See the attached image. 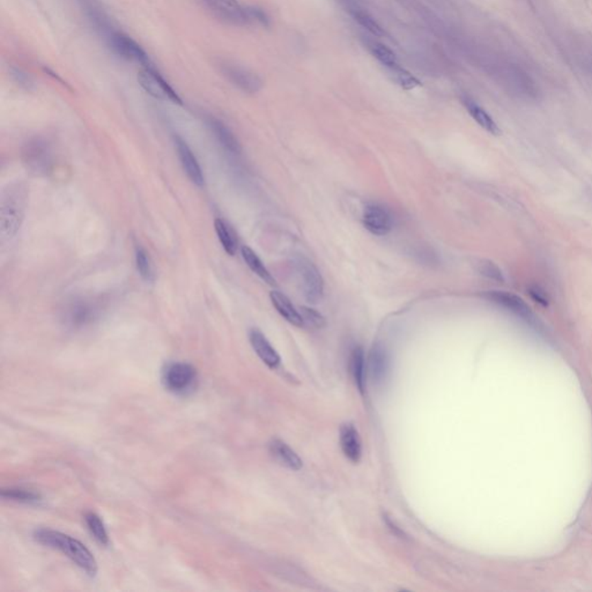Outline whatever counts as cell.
I'll use <instances>...</instances> for the list:
<instances>
[{"instance_id": "9a60e30c", "label": "cell", "mask_w": 592, "mask_h": 592, "mask_svg": "<svg viewBox=\"0 0 592 592\" xmlns=\"http://www.w3.org/2000/svg\"><path fill=\"white\" fill-rule=\"evenodd\" d=\"M341 447L343 455L352 463H358L361 460L363 447L360 440L359 433L352 423L341 426Z\"/></svg>"}, {"instance_id": "8fae6325", "label": "cell", "mask_w": 592, "mask_h": 592, "mask_svg": "<svg viewBox=\"0 0 592 592\" xmlns=\"http://www.w3.org/2000/svg\"><path fill=\"white\" fill-rule=\"evenodd\" d=\"M482 297L489 300V302L495 303L502 308L507 309L509 312H513L515 315L520 316L522 319L529 321L533 319V312L530 307L520 299V296L515 294L501 292V290H487L482 293Z\"/></svg>"}, {"instance_id": "7a4b0ae2", "label": "cell", "mask_w": 592, "mask_h": 592, "mask_svg": "<svg viewBox=\"0 0 592 592\" xmlns=\"http://www.w3.org/2000/svg\"><path fill=\"white\" fill-rule=\"evenodd\" d=\"M28 190L23 182L11 183L4 189L0 202V235L1 242L16 237L25 219Z\"/></svg>"}, {"instance_id": "ac0fdd59", "label": "cell", "mask_w": 592, "mask_h": 592, "mask_svg": "<svg viewBox=\"0 0 592 592\" xmlns=\"http://www.w3.org/2000/svg\"><path fill=\"white\" fill-rule=\"evenodd\" d=\"M94 317V308L84 301L71 303L65 310V321L72 328H82L89 324Z\"/></svg>"}, {"instance_id": "d590c367", "label": "cell", "mask_w": 592, "mask_h": 592, "mask_svg": "<svg viewBox=\"0 0 592 592\" xmlns=\"http://www.w3.org/2000/svg\"><path fill=\"white\" fill-rule=\"evenodd\" d=\"M385 522H387V526H390V529L392 530V533H394V535H398L400 538H403L404 531H402L397 525H394V524L392 523V520H389L387 516H385Z\"/></svg>"}, {"instance_id": "83f0119b", "label": "cell", "mask_w": 592, "mask_h": 592, "mask_svg": "<svg viewBox=\"0 0 592 592\" xmlns=\"http://www.w3.org/2000/svg\"><path fill=\"white\" fill-rule=\"evenodd\" d=\"M389 73L392 78V81L405 91H412L422 86L421 81L416 76H413L412 73L409 72L400 65L394 69H389Z\"/></svg>"}, {"instance_id": "d6a6232c", "label": "cell", "mask_w": 592, "mask_h": 592, "mask_svg": "<svg viewBox=\"0 0 592 592\" xmlns=\"http://www.w3.org/2000/svg\"><path fill=\"white\" fill-rule=\"evenodd\" d=\"M10 76L12 78L13 81L19 86L20 89L28 91H33L35 89V82L32 76H29V73L25 72V71L20 69V67H11Z\"/></svg>"}, {"instance_id": "ffe728a7", "label": "cell", "mask_w": 592, "mask_h": 592, "mask_svg": "<svg viewBox=\"0 0 592 592\" xmlns=\"http://www.w3.org/2000/svg\"><path fill=\"white\" fill-rule=\"evenodd\" d=\"M387 370H389V359H387V351L377 343L372 347L370 355H369V372L375 383H382L387 377Z\"/></svg>"}, {"instance_id": "2e32d148", "label": "cell", "mask_w": 592, "mask_h": 592, "mask_svg": "<svg viewBox=\"0 0 592 592\" xmlns=\"http://www.w3.org/2000/svg\"><path fill=\"white\" fill-rule=\"evenodd\" d=\"M270 452L278 463L287 469L299 471L302 469L303 462L295 451L281 440H273L270 443Z\"/></svg>"}, {"instance_id": "d6986e66", "label": "cell", "mask_w": 592, "mask_h": 592, "mask_svg": "<svg viewBox=\"0 0 592 592\" xmlns=\"http://www.w3.org/2000/svg\"><path fill=\"white\" fill-rule=\"evenodd\" d=\"M270 299H271L274 308L277 309V312L287 321H290V324L295 325V326H303L301 314L296 310L293 303L290 302V300L285 294L274 290L270 294Z\"/></svg>"}, {"instance_id": "3957f363", "label": "cell", "mask_w": 592, "mask_h": 592, "mask_svg": "<svg viewBox=\"0 0 592 592\" xmlns=\"http://www.w3.org/2000/svg\"><path fill=\"white\" fill-rule=\"evenodd\" d=\"M23 161L25 168L36 176H47L52 171L54 155L45 139L33 138L23 148Z\"/></svg>"}, {"instance_id": "e575fe53", "label": "cell", "mask_w": 592, "mask_h": 592, "mask_svg": "<svg viewBox=\"0 0 592 592\" xmlns=\"http://www.w3.org/2000/svg\"><path fill=\"white\" fill-rule=\"evenodd\" d=\"M529 294L535 302L540 303L542 306H548V296L545 290H542L540 287L533 286L529 288Z\"/></svg>"}, {"instance_id": "9c48e42d", "label": "cell", "mask_w": 592, "mask_h": 592, "mask_svg": "<svg viewBox=\"0 0 592 592\" xmlns=\"http://www.w3.org/2000/svg\"><path fill=\"white\" fill-rule=\"evenodd\" d=\"M299 271L302 280L303 295L307 301L312 304L321 302L324 295V280L319 268L312 262L303 259L299 263Z\"/></svg>"}, {"instance_id": "6da1fadb", "label": "cell", "mask_w": 592, "mask_h": 592, "mask_svg": "<svg viewBox=\"0 0 592 592\" xmlns=\"http://www.w3.org/2000/svg\"><path fill=\"white\" fill-rule=\"evenodd\" d=\"M34 539L41 545L62 552L89 576H95L98 573L96 559L78 539L51 529L36 530Z\"/></svg>"}, {"instance_id": "f546056e", "label": "cell", "mask_w": 592, "mask_h": 592, "mask_svg": "<svg viewBox=\"0 0 592 592\" xmlns=\"http://www.w3.org/2000/svg\"><path fill=\"white\" fill-rule=\"evenodd\" d=\"M136 265L140 277L147 283L155 280L154 268L147 251L140 246H136Z\"/></svg>"}, {"instance_id": "e0dca14e", "label": "cell", "mask_w": 592, "mask_h": 592, "mask_svg": "<svg viewBox=\"0 0 592 592\" xmlns=\"http://www.w3.org/2000/svg\"><path fill=\"white\" fill-rule=\"evenodd\" d=\"M462 103L467 109L469 116L472 117L473 120H476V123L479 126H482V129L491 133L493 136H499L500 135V129H499L498 124L495 123V120L491 118V115L480 107L476 101H473L472 98L469 96H463L462 98Z\"/></svg>"}, {"instance_id": "5b68a950", "label": "cell", "mask_w": 592, "mask_h": 592, "mask_svg": "<svg viewBox=\"0 0 592 592\" xmlns=\"http://www.w3.org/2000/svg\"><path fill=\"white\" fill-rule=\"evenodd\" d=\"M138 82L142 89L153 98L182 106L183 101L180 95L177 94L176 91L169 85V82L161 76L154 65L142 67L140 69L138 72Z\"/></svg>"}, {"instance_id": "836d02e7", "label": "cell", "mask_w": 592, "mask_h": 592, "mask_svg": "<svg viewBox=\"0 0 592 592\" xmlns=\"http://www.w3.org/2000/svg\"><path fill=\"white\" fill-rule=\"evenodd\" d=\"M246 16L249 19L250 25H259L263 27H268L271 25V19L268 16L266 11L263 10L262 7L258 6H246Z\"/></svg>"}, {"instance_id": "30bf717a", "label": "cell", "mask_w": 592, "mask_h": 592, "mask_svg": "<svg viewBox=\"0 0 592 592\" xmlns=\"http://www.w3.org/2000/svg\"><path fill=\"white\" fill-rule=\"evenodd\" d=\"M363 220L365 229L376 237H385L394 227V219L390 212L378 204L365 207Z\"/></svg>"}, {"instance_id": "1f68e13d", "label": "cell", "mask_w": 592, "mask_h": 592, "mask_svg": "<svg viewBox=\"0 0 592 592\" xmlns=\"http://www.w3.org/2000/svg\"><path fill=\"white\" fill-rule=\"evenodd\" d=\"M477 271L484 277L491 279V280L500 281V283L504 281L503 273H502L498 265L491 262V261H487V259L479 261L478 264H477Z\"/></svg>"}, {"instance_id": "cb8c5ba5", "label": "cell", "mask_w": 592, "mask_h": 592, "mask_svg": "<svg viewBox=\"0 0 592 592\" xmlns=\"http://www.w3.org/2000/svg\"><path fill=\"white\" fill-rule=\"evenodd\" d=\"M241 254H242L243 259H244V262L246 264L249 266L250 270H251L256 275H258L263 281H265L266 284L268 285H274L275 284V280H274V278L272 277V274L270 273L266 266L263 264L262 261L259 258L257 254H256L254 250L250 249L249 246H242V249H241Z\"/></svg>"}, {"instance_id": "52a82bcc", "label": "cell", "mask_w": 592, "mask_h": 592, "mask_svg": "<svg viewBox=\"0 0 592 592\" xmlns=\"http://www.w3.org/2000/svg\"><path fill=\"white\" fill-rule=\"evenodd\" d=\"M219 69L232 85L246 94H256L263 89V80L255 72L239 64L222 60L219 63Z\"/></svg>"}, {"instance_id": "277c9868", "label": "cell", "mask_w": 592, "mask_h": 592, "mask_svg": "<svg viewBox=\"0 0 592 592\" xmlns=\"http://www.w3.org/2000/svg\"><path fill=\"white\" fill-rule=\"evenodd\" d=\"M197 370L186 363H171L162 370V385L175 394H186L197 383Z\"/></svg>"}, {"instance_id": "44dd1931", "label": "cell", "mask_w": 592, "mask_h": 592, "mask_svg": "<svg viewBox=\"0 0 592 592\" xmlns=\"http://www.w3.org/2000/svg\"><path fill=\"white\" fill-rule=\"evenodd\" d=\"M207 123L210 129L212 130V132L215 133L217 142H220L221 145L224 146L230 153L239 154L241 152V146L237 142V137L234 136V133L228 129L227 126L224 125L221 120L212 118V117L208 118Z\"/></svg>"}, {"instance_id": "7c38bea8", "label": "cell", "mask_w": 592, "mask_h": 592, "mask_svg": "<svg viewBox=\"0 0 592 592\" xmlns=\"http://www.w3.org/2000/svg\"><path fill=\"white\" fill-rule=\"evenodd\" d=\"M81 4L82 10L87 16L91 25L94 27L95 30L98 34L103 35L106 40L110 36L111 33H114V25H113V20L110 16L106 12L101 4L98 3V0H79Z\"/></svg>"}, {"instance_id": "8992f818", "label": "cell", "mask_w": 592, "mask_h": 592, "mask_svg": "<svg viewBox=\"0 0 592 592\" xmlns=\"http://www.w3.org/2000/svg\"><path fill=\"white\" fill-rule=\"evenodd\" d=\"M212 16L222 23L233 25H249L246 7L237 0H199Z\"/></svg>"}, {"instance_id": "4316f807", "label": "cell", "mask_w": 592, "mask_h": 592, "mask_svg": "<svg viewBox=\"0 0 592 592\" xmlns=\"http://www.w3.org/2000/svg\"><path fill=\"white\" fill-rule=\"evenodd\" d=\"M1 496L7 500L20 502V503L35 504L42 501L41 494H38V491L21 489V487L3 489Z\"/></svg>"}, {"instance_id": "5bb4252c", "label": "cell", "mask_w": 592, "mask_h": 592, "mask_svg": "<svg viewBox=\"0 0 592 592\" xmlns=\"http://www.w3.org/2000/svg\"><path fill=\"white\" fill-rule=\"evenodd\" d=\"M249 341L256 354L265 365L272 369L277 368L278 365H280V356L261 331H250Z\"/></svg>"}, {"instance_id": "ba28073f", "label": "cell", "mask_w": 592, "mask_h": 592, "mask_svg": "<svg viewBox=\"0 0 592 592\" xmlns=\"http://www.w3.org/2000/svg\"><path fill=\"white\" fill-rule=\"evenodd\" d=\"M107 42L111 50L120 58L130 60V62H136L142 67L153 65L146 51L132 38H130L129 35L124 34L120 30H115L107 38Z\"/></svg>"}, {"instance_id": "d4e9b609", "label": "cell", "mask_w": 592, "mask_h": 592, "mask_svg": "<svg viewBox=\"0 0 592 592\" xmlns=\"http://www.w3.org/2000/svg\"><path fill=\"white\" fill-rule=\"evenodd\" d=\"M215 233L217 239L220 241L221 246L228 255L234 256L237 251V239L234 235L233 230L230 229L224 220L217 219L215 221Z\"/></svg>"}, {"instance_id": "7402d4cb", "label": "cell", "mask_w": 592, "mask_h": 592, "mask_svg": "<svg viewBox=\"0 0 592 592\" xmlns=\"http://www.w3.org/2000/svg\"><path fill=\"white\" fill-rule=\"evenodd\" d=\"M367 47L372 57L375 58L378 63L383 65L387 71L399 67L396 54L383 43L377 41H367Z\"/></svg>"}, {"instance_id": "4dcf8cb0", "label": "cell", "mask_w": 592, "mask_h": 592, "mask_svg": "<svg viewBox=\"0 0 592 592\" xmlns=\"http://www.w3.org/2000/svg\"><path fill=\"white\" fill-rule=\"evenodd\" d=\"M300 314L302 317L303 325H307L309 328L321 329L326 324L324 317L319 312H316L315 309L301 307Z\"/></svg>"}, {"instance_id": "603a6c76", "label": "cell", "mask_w": 592, "mask_h": 592, "mask_svg": "<svg viewBox=\"0 0 592 592\" xmlns=\"http://www.w3.org/2000/svg\"><path fill=\"white\" fill-rule=\"evenodd\" d=\"M350 370L356 387L359 389L361 394H363L365 383V353L361 347H355L351 353Z\"/></svg>"}, {"instance_id": "4fadbf2b", "label": "cell", "mask_w": 592, "mask_h": 592, "mask_svg": "<svg viewBox=\"0 0 592 592\" xmlns=\"http://www.w3.org/2000/svg\"><path fill=\"white\" fill-rule=\"evenodd\" d=\"M173 142H175V147H176L181 164H182L183 169L186 171L190 181L195 186H204L205 178L203 175L202 168L199 166L198 160L193 155V151L190 149L188 144L178 136L173 137Z\"/></svg>"}, {"instance_id": "f1b7e54d", "label": "cell", "mask_w": 592, "mask_h": 592, "mask_svg": "<svg viewBox=\"0 0 592 592\" xmlns=\"http://www.w3.org/2000/svg\"><path fill=\"white\" fill-rule=\"evenodd\" d=\"M351 14H352L356 23L376 38H382L385 35V30L382 28L381 25L368 12L360 10V8H354V10L351 11Z\"/></svg>"}, {"instance_id": "484cf974", "label": "cell", "mask_w": 592, "mask_h": 592, "mask_svg": "<svg viewBox=\"0 0 592 592\" xmlns=\"http://www.w3.org/2000/svg\"><path fill=\"white\" fill-rule=\"evenodd\" d=\"M85 523L89 533L93 535V538L100 545H109V535H108L107 529H106L103 520H101V517L98 516V513H86Z\"/></svg>"}]
</instances>
